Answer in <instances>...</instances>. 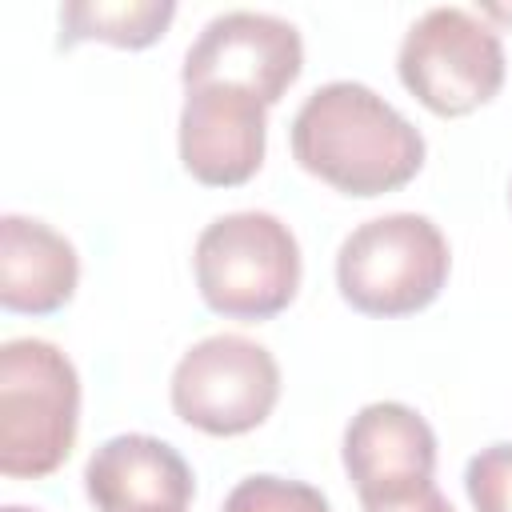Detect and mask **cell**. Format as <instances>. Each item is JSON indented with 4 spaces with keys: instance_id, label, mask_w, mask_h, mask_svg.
<instances>
[{
    "instance_id": "1",
    "label": "cell",
    "mask_w": 512,
    "mask_h": 512,
    "mask_svg": "<svg viewBox=\"0 0 512 512\" xmlns=\"http://www.w3.org/2000/svg\"><path fill=\"white\" fill-rule=\"evenodd\" d=\"M292 160L328 188L376 200L424 168L420 128L360 80H328L304 96L288 128Z\"/></svg>"
},
{
    "instance_id": "2",
    "label": "cell",
    "mask_w": 512,
    "mask_h": 512,
    "mask_svg": "<svg viewBox=\"0 0 512 512\" xmlns=\"http://www.w3.org/2000/svg\"><path fill=\"white\" fill-rule=\"evenodd\" d=\"M80 376L76 364L40 336H16L0 348V472L8 480H44L76 448Z\"/></svg>"
},
{
    "instance_id": "3",
    "label": "cell",
    "mask_w": 512,
    "mask_h": 512,
    "mask_svg": "<svg viewBox=\"0 0 512 512\" xmlns=\"http://www.w3.org/2000/svg\"><path fill=\"white\" fill-rule=\"evenodd\" d=\"M192 268L200 300L216 316L244 324L280 316L296 300L304 276L296 232L260 208L224 212L204 224L192 248Z\"/></svg>"
},
{
    "instance_id": "4",
    "label": "cell",
    "mask_w": 512,
    "mask_h": 512,
    "mask_svg": "<svg viewBox=\"0 0 512 512\" xmlns=\"http://www.w3.org/2000/svg\"><path fill=\"white\" fill-rule=\"evenodd\" d=\"M452 272V248L424 212H388L356 224L336 252V288L364 316L424 312Z\"/></svg>"
},
{
    "instance_id": "5",
    "label": "cell",
    "mask_w": 512,
    "mask_h": 512,
    "mask_svg": "<svg viewBox=\"0 0 512 512\" xmlns=\"http://www.w3.org/2000/svg\"><path fill=\"white\" fill-rule=\"evenodd\" d=\"M508 56L500 32L456 4L428 8L400 40L396 76L400 84L444 120L472 116L476 108L492 104L504 88Z\"/></svg>"
},
{
    "instance_id": "6",
    "label": "cell",
    "mask_w": 512,
    "mask_h": 512,
    "mask_svg": "<svg viewBox=\"0 0 512 512\" xmlns=\"http://www.w3.org/2000/svg\"><path fill=\"white\" fill-rule=\"evenodd\" d=\"M168 400L172 412L204 436H244L272 416L280 364L252 336L216 332L176 360Z\"/></svg>"
},
{
    "instance_id": "7",
    "label": "cell",
    "mask_w": 512,
    "mask_h": 512,
    "mask_svg": "<svg viewBox=\"0 0 512 512\" xmlns=\"http://www.w3.org/2000/svg\"><path fill=\"white\" fill-rule=\"evenodd\" d=\"M304 72V40L300 28L272 12H220L212 16L200 36L184 52L180 84H220L256 96L264 108L280 104L284 92Z\"/></svg>"
},
{
    "instance_id": "8",
    "label": "cell",
    "mask_w": 512,
    "mask_h": 512,
    "mask_svg": "<svg viewBox=\"0 0 512 512\" xmlns=\"http://www.w3.org/2000/svg\"><path fill=\"white\" fill-rule=\"evenodd\" d=\"M176 148L184 172L204 188L248 184L268 152V108L236 88H184Z\"/></svg>"
},
{
    "instance_id": "9",
    "label": "cell",
    "mask_w": 512,
    "mask_h": 512,
    "mask_svg": "<svg viewBox=\"0 0 512 512\" xmlns=\"http://www.w3.org/2000/svg\"><path fill=\"white\" fill-rule=\"evenodd\" d=\"M340 460L360 504L396 500L432 484L436 432L416 408L400 400H372L348 420Z\"/></svg>"
},
{
    "instance_id": "10",
    "label": "cell",
    "mask_w": 512,
    "mask_h": 512,
    "mask_svg": "<svg viewBox=\"0 0 512 512\" xmlns=\"http://www.w3.org/2000/svg\"><path fill=\"white\" fill-rule=\"evenodd\" d=\"M84 492L96 512H188L196 476L168 440L120 432L88 456Z\"/></svg>"
},
{
    "instance_id": "11",
    "label": "cell",
    "mask_w": 512,
    "mask_h": 512,
    "mask_svg": "<svg viewBox=\"0 0 512 512\" xmlns=\"http://www.w3.org/2000/svg\"><path fill=\"white\" fill-rule=\"evenodd\" d=\"M80 284V256L52 224L20 212L0 216V308L20 316L60 312Z\"/></svg>"
},
{
    "instance_id": "12",
    "label": "cell",
    "mask_w": 512,
    "mask_h": 512,
    "mask_svg": "<svg viewBox=\"0 0 512 512\" xmlns=\"http://www.w3.org/2000/svg\"><path fill=\"white\" fill-rule=\"evenodd\" d=\"M176 20L172 0H68L60 8V48H76L88 40L140 52L156 44Z\"/></svg>"
},
{
    "instance_id": "13",
    "label": "cell",
    "mask_w": 512,
    "mask_h": 512,
    "mask_svg": "<svg viewBox=\"0 0 512 512\" xmlns=\"http://www.w3.org/2000/svg\"><path fill=\"white\" fill-rule=\"evenodd\" d=\"M220 512H332V504L308 480H292V476H276V472H256V476H244L224 496Z\"/></svg>"
},
{
    "instance_id": "14",
    "label": "cell",
    "mask_w": 512,
    "mask_h": 512,
    "mask_svg": "<svg viewBox=\"0 0 512 512\" xmlns=\"http://www.w3.org/2000/svg\"><path fill=\"white\" fill-rule=\"evenodd\" d=\"M464 492L476 512H512V440L488 444L468 460Z\"/></svg>"
},
{
    "instance_id": "15",
    "label": "cell",
    "mask_w": 512,
    "mask_h": 512,
    "mask_svg": "<svg viewBox=\"0 0 512 512\" xmlns=\"http://www.w3.org/2000/svg\"><path fill=\"white\" fill-rule=\"evenodd\" d=\"M360 512H456L448 504V496L436 488V484H424L408 496H396V500H376V504H360Z\"/></svg>"
},
{
    "instance_id": "16",
    "label": "cell",
    "mask_w": 512,
    "mask_h": 512,
    "mask_svg": "<svg viewBox=\"0 0 512 512\" xmlns=\"http://www.w3.org/2000/svg\"><path fill=\"white\" fill-rule=\"evenodd\" d=\"M4 512H36V508H24V504H4Z\"/></svg>"
},
{
    "instance_id": "17",
    "label": "cell",
    "mask_w": 512,
    "mask_h": 512,
    "mask_svg": "<svg viewBox=\"0 0 512 512\" xmlns=\"http://www.w3.org/2000/svg\"><path fill=\"white\" fill-rule=\"evenodd\" d=\"M508 200H512V188H508Z\"/></svg>"
}]
</instances>
